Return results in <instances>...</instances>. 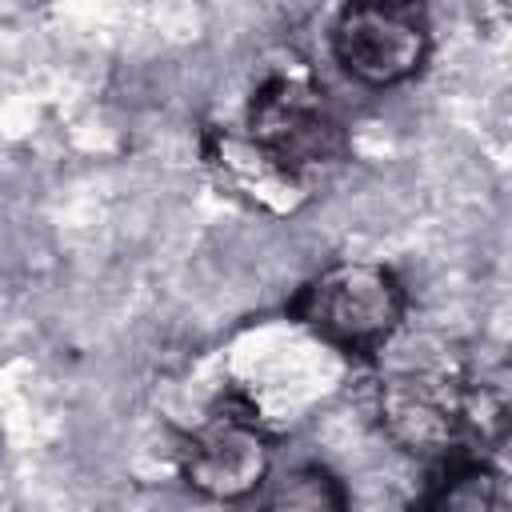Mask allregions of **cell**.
Segmentation results:
<instances>
[{"instance_id": "cell-1", "label": "cell", "mask_w": 512, "mask_h": 512, "mask_svg": "<svg viewBox=\"0 0 512 512\" xmlns=\"http://www.w3.org/2000/svg\"><path fill=\"white\" fill-rule=\"evenodd\" d=\"M372 364L376 424L404 456L440 464L464 452H492L504 436L508 400L500 376L476 372L448 344L428 348L404 328Z\"/></svg>"}, {"instance_id": "cell-2", "label": "cell", "mask_w": 512, "mask_h": 512, "mask_svg": "<svg viewBox=\"0 0 512 512\" xmlns=\"http://www.w3.org/2000/svg\"><path fill=\"white\" fill-rule=\"evenodd\" d=\"M284 316L320 348L372 364L408 328V288L384 260H332L296 288Z\"/></svg>"}, {"instance_id": "cell-3", "label": "cell", "mask_w": 512, "mask_h": 512, "mask_svg": "<svg viewBox=\"0 0 512 512\" xmlns=\"http://www.w3.org/2000/svg\"><path fill=\"white\" fill-rule=\"evenodd\" d=\"M240 136L296 188L332 172L348 156L344 120L324 84L300 64H272L256 76Z\"/></svg>"}, {"instance_id": "cell-4", "label": "cell", "mask_w": 512, "mask_h": 512, "mask_svg": "<svg viewBox=\"0 0 512 512\" xmlns=\"http://www.w3.org/2000/svg\"><path fill=\"white\" fill-rule=\"evenodd\" d=\"M276 468V428L232 388L176 440V472L184 488L212 504L260 496Z\"/></svg>"}, {"instance_id": "cell-5", "label": "cell", "mask_w": 512, "mask_h": 512, "mask_svg": "<svg viewBox=\"0 0 512 512\" xmlns=\"http://www.w3.org/2000/svg\"><path fill=\"white\" fill-rule=\"evenodd\" d=\"M332 60L364 88H396L424 72L432 56L428 8L412 0H356L332 16Z\"/></svg>"}, {"instance_id": "cell-6", "label": "cell", "mask_w": 512, "mask_h": 512, "mask_svg": "<svg viewBox=\"0 0 512 512\" xmlns=\"http://www.w3.org/2000/svg\"><path fill=\"white\" fill-rule=\"evenodd\" d=\"M408 512H512V484L492 452H464L432 464Z\"/></svg>"}, {"instance_id": "cell-7", "label": "cell", "mask_w": 512, "mask_h": 512, "mask_svg": "<svg viewBox=\"0 0 512 512\" xmlns=\"http://www.w3.org/2000/svg\"><path fill=\"white\" fill-rule=\"evenodd\" d=\"M260 512H352V500L328 464L300 460L272 468L268 484L260 488Z\"/></svg>"}, {"instance_id": "cell-8", "label": "cell", "mask_w": 512, "mask_h": 512, "mask_svg": "<svg viewBox=\"0 0 512 512\" xmlns=\"http://www.w3.org/2000/svg\"><path fill=\"white\" fill-rule=\"evenodd\" d=\"M0 460H4V436H0Z\"/></svg>"}]
</instances>
